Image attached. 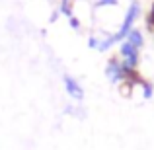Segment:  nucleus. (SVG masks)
I'll return each instance as SVG.
<instances>
[{
	"label": "nucleus",
	"instance_id": "9",
	"mask_svg": "<svg viewBox=\"0 0 154 150\" xmlns=\"http://www.w3.org/2000/svg\"><path fill=\"white\" fill-rule=\"evenodd\" d=\"M152 96H154V86L148 82V80H144V82H143V98L144 99H150Z\"/></svg>",
	"mask_w": 154,
	"mask_h": 150
},
{
	"label": "nucleus",
	"instance_id": "1",
	"mask_svg": "<svg viewBox=\"0 0 154 150\" xmlns=\"http://www.w3.org/2000/svg\"><path fill=\"white\" fill-rule=\"evenodd\" d=\"M140 12H143V10H140V4H139V2H131V6H129L127 14H125L123 22H121V26H119V29L113 33V37H115V41H117V43L125 41L127 33L133 29V27H135V22L139 20Z\"/></svg>",
	"mask_w": 154,
	"mask_h": 150
},
{
	"label": "nucleus",
	"instance_id": "13",
	"mask_svg": "<svg viewBox=\"0 0 154 150\" xmlns=\"http://www.w3.org/2000/svg\"><path fill=\"white\" fill-rule=\"evenodd\" d=\"M98 45H100V37H96V35H90V37H88V47L98 51Z\"/></svg>",
	"mask_w": 154,
	"mask_h": 150
},
{
	"label": "nucleus",
	"instance_id": "3",
	"mask_svg": "<svg viewBox=\"0 0 154 150\" xmlns=\"http://www.w3.org/2000/svg\"><path fill=\"white\" fill-rule=\"evenodd\" d=\"M63 86H64V92H66L72 99H76V101H82L84 96H86V94H84L82 84H80L74 76H70V74H64L63 76Z\"/></svg>",
	"mask_w": 154,
	"mask_h": 150
},
{
	"label": "nucleus",
	"instance_id": "5",
	"mask_svg": "<svg viewBox=\"0 0 154 150\" xmlns=\"http://www.w3.org/2000/svg\"><path fill=\"white\" fill-rule=\"evenodd\" d=\"M119 57L121 59H131V57H140V55H139V49H135L129 41H121L119 43Z\"/></svg>",
	"mask_w": 154,
	"mask_h": 150
},
{
	"label": "nucleus",
	"instance_id": "14",
	"mask_svg": "<svg viewBox=\"0 0 154 150\" xmlns=\"http://www.w3.org/2000/svg\"><path fill=\"white\" fill-rule=\"evenodd\" d=\"M59 10H55V12H53V14H51V18H49V23H55L57 22V20H59Z\"/></svg>",
	"mask_w": 154,
	"mask_h": 150
},
{
	"label": "nucleus",
	"instance_id": "7",
	"mask_svg": "<svg viewBox=\"0 0 154 150\" xmlns=\"http://www.w3.org/2000/svg\"><path fill=\"white\" fill-rule=\"evenodd\" d=\"M59 14L64 16V18H70V16H74V12H72V0H60Z\"/></svg>",
	"mask_w": 154,
	"mask_h": 150
},
{
	"label": "nucleus",
	"instance_id": "4",
	"mask_svg": "<svg viewBox=\"0 0 154 150\" xmlns=\"http://www.w3.org/2000/svg\"><path fill=\"white\" fill-rule=\"evenodd\" d=\"M125 41H129L135 49H143L144 47V35H143V31H140L139 27H133V29L127 33Z\"/></svg>",
	"mask_w": 154,
	"mask_h": 150
},
{
	"label": "nucleus",
	"instance_id": "2",
	"mask_svg": "<svg viewBox=\"0 0 154 150\" xmlns=\"http://www.w3.org/2000/svg\"><path fill=\"white\" fill-rule=\"evenodd\" d=\"M105 76L111 84H121L123 82V63L119 57H109L105 63Z\"/></svg>",
	"mask_w": 154,
	"mask_h": 150
},
{
	"label": "nucleus",
	"instance_id": "15",
	"mask_svg": "<svg viewBox=\"0 0 154 150\" xmlns=\"http://www.w3.org/2000/svg\"><path fill=\"white\" fill-rule=\"evenodd\" d=\"M131 2H137V0H131Z\"/></svg>",
	"mask_w": 154,
	"mask_h": 150
},
{
	"label": "nucleus",
	"instance_id": "11",
	"mask_svg": "<svg viewBox=\"0 0 154 150\" xmlns=\"http://www.w3.org/2000/svg\"><path fill=\"white\" fill-rule=\"evenodd\" d=\"M68 26H70L74 31H80V27H82V22H80L76 16H70V18H68Z\"/></svg>",
	"mask_w": 154,
	"mask_h": 150
},
{
	"label": "nucleus",
	"instance_id": "8",
	"mask_svg": "<svg viewBox=\"0 0 154 150\" xmlns=\"http://www.w3.org/2000/svg\"><path fill=\"white\" fill-rule=\"evenodd\" d=\"M144 26H146L148 33H154V2L150 4V10H148L146 18H144Z\"/></svg>",
	"mask_w": 154,
	"mask_h": 150
},
{
	"label": "nucleus",
	"instance_id": "6",
	"mask_svg": "<svg viewBox=\"0 0 154 150\" xmlns=\"http://www.w3.org/2000/svg\"><path fill=\"white\" fill-rule=\"evenodd\" d=\"M115 43H117V41H115V37H113V33H105V37L100 39L98 51H100V53H107L113 45H115Z\"/></svg>",
	"mask_w": 154,
	"mask_h": 150
},
{
	"label": "nucleus",
	"instance_id": "10",
	"mask_svg": "<svg viewBox=\"0 0 154 150\" xmlns=\"http://www.w3.org/2000/svg\"><path fill=\"white\" fill-rule=\"evenodd\" d=\"M135 86H131V84L129 82H121L119 84V92H121V96H125V98H129V96H131V90Z\"/></svg>",
	"mask_w": 154,
	"mask_h": 150
},
{
	"label": "nucleus",
	"instance_id": "12",
	"mask_svg": "<svg viewBox=\"0 0 154 150\" xmlns=\"http://www.w3.org/2000/svg\"><path fill=\"white\" fill-rule=\"evenodd\" d=\"M119 0H98L96 2V8H105V6H117Z\"/></svg>",
	"mask_w": 154,
	"mask_h": 150
}]
</instances>
